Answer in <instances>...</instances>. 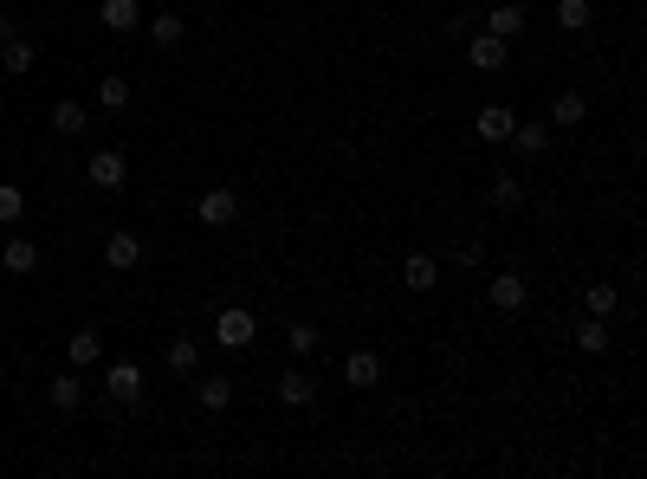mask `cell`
I'll list each match as a JSON object with an SVG mask.
<instances>
[{"label":"cell","instance_id":"6da1fadb","mask_svg":"<svg viewBox=\"0 0 647 479\" xmlns=\"http://www.w3.org/2000/svg\"><path fill=\"white\" fill-rule=\"evenodd\" d=\"M253 337H259V324H253V311H246V305H227L214 318V344L220 350H253Z\"/></svg>","mask_w":647,"mask_h":479},{"label":"cell","instance_id":"7a4b0ae2","mask_svg":"<svg viewBox=\"0 0 647 479\" xmlns=\"http://www.w3.org/2000/svg\"><path fill=\"white\" fill-rule=\"evenodd\" d=\"M195 221L201 227H233L240 221V195H233V188H208V195L195 201Z\"/></svg>","mask_w":647,"mask_h":479},{"label":"cell","instance_id":"3957f363","mask_svg":"<svg viewBox=\"0 0 647 479\" xmlns=\"http://www.w3.org/2000/svg\"><path fill=\"white\" fill-rule=\"evenodd\" d=\"M486 298H492V311H505V318H512V311H525V305H531L525 272H499V279L486 285Z\"/></svg>","mask_w":647,"mask_h":479},{"label":"cell","instance_id":"277c9868","mask_svg":"<svg viewBox=\"0 0 647 479\" xmlns=\"http://www.w3.org/2000/svg\"><path fill=\"white\" fill-rule=\"evenodd\" d=\"M104 395H110V402H123V408H136V402H143V369H136V363H110L104 369Z\"/></svg>","mask_w":647,"mask_h":479},{"label":"cell","instance_id":"5b68a950","mask_svg":"<svg viewBox=\"0 0 647 479\" xmlns=\"http://www.w3.org/2000/svg\"><path fill=\"white\" fill-rule=\"evenodd\" d=\"M512 123H518L512 104H486V111L473 117V136L479 143H512Z\"/></svg>","mask_w":647,"mask_h":479},{"label":"cell","instance_id":"8992f818","mask_svg":"<svg viewBox=\"0 0 647 479\" xmlns=\"http://www.w3.org/2000/svg\"><path fill=\"white\" fill-rule=\"evenodd\" d=\"M505 46H512V39H499V33H479L473 46H466V65H473V72H505Z\"/></svg>","mask_w":647,"mask_h":479},{"label":"cell","instance_id":"52a82bcc","mask_svg":"<svg viewBox=\"0 0 647 479\" xmlns=\"http://www.w3.org/2000/svg\"><path fill=\"white\" fill-rule=\"evenodd\" d=\"M343 382H350V389H376L382 382V357L376 350H350V357H343Z\"/></svg>","mask_w":647,"mask_h":479},{"label":"cell","instance_id":"ba28073f","mask_svg":"<svg viewBox=\"0 0 647 479\" xmlns=\"http://www.w3.org/2000/svg\"><path fill=\"white\" fill-rule=\"evenodd\" d=\"M46 402L59 408V415H72V408L85 402V376H78V369H65V376H52V382H46Z\"/></svg>","mask_w":647,"mask_h":479},{"label":"cell","instance_id":"9c48e42d","mask_svg":"<svg viewBox=\"0 0 647 479\" xmlns=\"http://www.w3.org/2000/svg\"><path fill=\"white\" fill-rule=\"evenodd\" d=\"M279 402H285V408H311V402H318V382H311L305 369L292 363V369L279 376Z\"/></svg>","mask_w":647,"mask_h":479},{"label":"cell","instance_id":"30bf717a","mask_svg":"<svg viewBox=\"0 0 647 479\" xmlns=\"http://www.w3.org/2000/svg\"><path fill=\"white\" fill-rule=\"evenodd\" d=\"M104 266H110V272L143 266V240H136V234H110V240H104Z\"/></svg>","mask_w":647,"mask_h":479},{"label":"cell","instance_id":"8fae6325","mask_svg":"<svg viewBox=\"0 0 647 479\" xmlns=\"http://www.w3.org/2000/svg\"><path fill=\"white\" fill-rule=\"evenodd\" d=\"M402 285H408V292H434V285H440V259L408 253V259H402Z\"/></svg>","mask_w":647,"mask_h":479},{"label":"cell","instance_id":"7c38bea8","mask_svg":"<svg viewBox=\"0 0 647 479\" xmlns=\"http://www.w3.org/2000/svg\"><path fill=\"white\" fill-rule=\"evenodd\" d=\"M85 175H91V188H104V195H110V188H123V175H130V169H123V156H117V149H98Z\"/></svg>","mask_w":647,"mask_h":479},{"label":"cell","instance_id":"4fadbf2b","mask_svg":"<svg viewBox=\"0 0 647 479\" xmlns=\"http://www.w3.org/2000/svg\"><path fill=\"white\" fill-rule=\"evenodd\" d=\"M486 33H499V39H518V33H525V7H518V0H499V7L486 13Z\"/></svg>","mask_w":647,"mask_h":479},{"label":"cell","instance_id":"5bb4252c","mask_svg":"<svg viewBox=\"0 0 647 479\" xmlns=\"http://www.w3.org/2000/svg\"><path fill=\"white\" fill-rule=\"evenodd\" d=\"M98 20L110 26V33H136V26H143V7H136V0H104Z\"/></svg>","mask_w":647,"mask_h":479},{"label":"cell","instance_id":"9a60e30c","mask_svg":"<svg viewBox=\"0 0 647 479\" xmlns=\"http://www.w3.org/2000/svg\"><path fill=\"white\" fill-rule=\"evenodd\" d=\"M583 117H589L583 91H557V98H550V123H557V130H576Z\"/></svg>","mask_w":647,"mask_h":479},{"label":"cell","instance_id":"2e32d148","mask_svg":"<svg viewBox=\"0 0 647 479\" xmlns=\"http://www.w3.org/2000/svg\"><path fill=\"white\" fill-rule=\"evenodd\" d=\"M195 402L208 408V415H220V408L233 402V376H201V382H195Z\"/></svg>","mask_w":647,"mask_h":479},{"label":"cell","instance_id":"e0dca14e","mask_svg":"<svg viewBox=\"0 0 647 479\" xmlns=\"http://www.w3.org/2000/svg\"><path fill=\"white\" fill-rule=\"evenodd\" d=\"M149 39H156L162 52H175L188 39V20H182V13H156V20H149Z\"/></svg>","mask_w":647,"mask_h":479},{"label":"cell","instance_id":"ac0fdd59","mask_svg":"<svg viewBox=\"0 0 647 479\" xmlns=\"http://www.w3.org/2000/svg\"><path fill=\"white\" fill-rule=\"evenodd\" d=\"M85 123H91V111L78 98H65V104H52V130L59 136H85Z\"/></svg>","mask_w":647,"mask_h":479},{"label":"cell","instance_id":"d6986e66","mask_svg":"<svg viewBox=\"0 0 647 479\" xmlns=\"http://www.w3.org/2000/svg\"><path fill=\"white\" fill-rule=\"evenodd\" d=\"M512 143L525 149V156H544V149H550V123H525V117H518L512 123Z\"/></svg>","mask_w":647,"mask_h":479},{"label":"cell","instance_id":"ffe728a7","mask_svg":"<svg viewBox=\"0 0 647 479\" xmlns=\"http://www.w3.org/2000/svg\"><path fill=\"white\" fill-rule=\"evenodd\" d=\"M318 324H305V318H292V324H285V350H292V357H311V350H318Z\"/></svg>","mask_w":647,"mask_h":479},{"label":"cell","instance_id":"44dd1931","mask_svg":"<svg viewBox=\"0 0 647 479\" xmlns=\"http://www.w3.org/2000/svg\"><path fill=\"white\" fill-rule=\"evenodd\" d=\"M576 350L602 357V350H609V318H583V324H576Z\"/></svg>","mask_w":647,"mask_h":479},{"label":"cell","instance_id":"7402d4cb","mask_svg":"<svg viewBox=\"0 0 647 479\" xmlns=\"http://www.w3.org/2000/svg\"><path fill=\"white\" fill-rule=\"evenodd\" d=\"M91 363H104V337L98 331H78L72 337V369H91Z\"/></svg>","mask_w":647,"mask_h":479},{"label":"cell","instance_id":"603a6c76","mask_svg":"<svg viewBox=\"0 0 647 479\" xmlns=\"http://www.w3.org/2000/svg\"><path fill=\"white\" fill-rule=\"evenodd\" d=\"M486 201H492V208H499V214H512L518 201H525V188H518V175H499V182L486 188Z\"/></svg>","mask_w":647,"mask_h":479},{"label":"cell","instance_id":"cb8c5ba5","mask_svg":"<svg viewBox=\"0 0 647 479\" xmlns=\"http://www.w3.org/2000/svg\"><path fill=\"white\" fill-rule=\"evenodd\" d=\"M0 266H7V272H33V266H39V246H33V240H7Z\"/></svg>","mask_w":647,"mask_h":479},{"label":"cell","instance_id":"d4e9b609","mask_svg":"<svg viewBox=\"0 0 647 479\" xmlns=\"http://www.w3.org/2000/svg\"><path fill=\"white\" fill-rule=\"evenodd\" d=\"M169 369H175V376L201 369V344H195V337H175V344H169Z\"/></svg>","mask_w":647,"mask_h":479},{"label":"cell","instance_id":"484cf974","mask_svg":"<svg viewBox=\"0 0 647 479\" xmlns=\"http://www.w3.org/2000/svg\"><path fill=\"white\" fill-rule=\"evenodd\" d=\"M583 305H589V318H615L622 292H615V285H589V292H583Z\"/></svg>","mask_w":647,"mask_h":479},{"label":"cell","instance_id":"4316f807","mask_svg":"<svg viewBox=\"0 0 647 479\" xmlns=\"http://www.w3.org/2000/svg\"><path fill=\"white\" fill-rule=\"evenodd\" d=\"M0 72H33V46H26V39H7V46H0Z\"/></svg>","mask_w":647,"mask_h":479},{"label":"cell","instance_id":"83f0119b","mask_svg":"<svg viewBox=\"0 0 647 479\" xmlns=\"http://www.w3.org/2000/svg\"><path fill=\"white\" fill-rule=\"evenodd\" d=\"M557 26L563 33H583L589 26V0H557Z\"/></svg>","mask_w":647,"mask_h":479},{"label":"cell","instance_id":"f1b7e54d","mask_svg":"<svg viewBox=\"0 0 647 479\" xmlns=\"http://www.w3.org/2000/svg\"><path fill=\"white\" fill-rule=\"evenodd\" d=\"M20 214H26V195L13 182H0V227H20Z\"/></svg>","mask_w":647,"mask_h":479},{"label":"cell","instance_id":"f546056e","mask_svg":"<svg viewBox=\"0 0 647 479\" xmlns=\"http://www.w3.org/2000/svg\"><path fill=\"white\" fill-rule=\"evenodd\" d=\"M98 104H104V111H123V104H130V78H104V85H98Z\"/></svg>","mask_w":647,"mask_h":479},{"label":"cell","instance_id":"4dcf8cb0","mask_svg":"<svg viewBox=\"0 0 647 479\" xmlns=\"http://www.w3.org/2000/svg\"><path fill=\"white\" fill-rule=\"evenodd\" d=\"M7 39H20V20H13V13H0V46H7Z\"/></svg>","mask_w":647,"mask_h":479},{"label":"cell","instance_id":"1f68e13d","mask_svg":"<svg viewBox=\"0 0 647 479\" xmlns=\"http://www.w3.org/2000/svg\"><path fill=\"white\" fill-rule=\"evenodd\" d=\"M0 117H7V98H0Z\"/></svg>","mask_w":647,"mask_h":479}]
</instances>
